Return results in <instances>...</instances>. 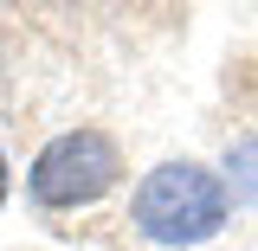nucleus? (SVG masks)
<instances>
[{"mask_svg":"<svg viewBox=\"0 0 258 251\" xmlns=\"http://www.w3.org/2000/svg\"><path fill=\"white\" fill-rule=\"evenodd\" d=\"M0 200H7V161H0Z\"/></svg>","mask_w":258,"mask_h":251,"instance_id":"4","label":"nucleus"},{"mask_svg":"<svg viewBox=\"0 0 258 251\" xmlns=\"http://www.w3.org/2000/svg\"><path fill=\"white\" fill-rule=\"evenodd\" d=\"M226 168H232V200H239V206H258V135L232 142Z\"/></svg>","mask_w":258,"mask_h":251,"instance_id":"3","label":"nucleus"},{"mask_svg":"<svg viewBox=\"0 0 258 251\" xmlns=\"http://www.w3.org/2000/svg\"><path fill=\"white\" fill-rule=\"evenodd\" d=\"M123 155L103 129H71L58 142H45V155L32 161V200L39 206H91L116 187Z\"/></svg>","mask_w":258,"mask_h":251,"instance_id":"2","label":"nucleus"},{"mask_svg":"<svg viewBox=\"0 0 258 251\" xmlns=\"http://www.w3.org/2000/svg\"><path fill=\"white\" fill-rule=\"evenodd\" d=\"M129 219L155 245H207L226 225V181L207 174L200 161H161L155 174L136 187Z\"/></svg>","mask_w":258,"mask_h":251,"instance_id":"1","label":"nucleus"}]
</instances>
